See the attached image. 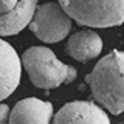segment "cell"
I'll return each instance as SVG.
<instances>
[{"instance_id": "obj_1", "label": "cell", "mask_w": 124, "mask_h": 124, "mask_svg": "<svg viewBox=\"0 0 124 124\" xmlns=\"http://www.w3.org/2000/svg\"><path fill=\"white\" fill-rule=\"evenodd\" d=\"M95 101L113 115L124 112V51L113 50L85 76Z\"/></svg>"}, {"instance_id": "obj_2", "label": "cell", "mask_w": 124, "mask_h": 124, "mask_svg": "<svg viewBox=\"0 0 124 124\" xmlns=\"http://www.w3.org/2000/svg\"><path fill=\"white\" fill-rule=\"evenodd\" d=\"M22 64L34 87L51 90L65 84L70 65H65L46 46H30L22 54Z\"/></svg>"}, {"instance_id": "obj_3", "label": "cell", "mask_w": 124, "mask_h": 124, "mask_svg": "<svg viewBox=\"0 0 124 124\" xmlns=\"http://www.w3.org/2000/svg\"><path fill=\"white\" fill-rule=\"evenodd\" d=\"M79 25L108 28L124 23V0H59Z\"/></svg>"}, {"instance_id": "obj_4", "label": "cell", "mask_w": 124, "mask_h": 124, "mask_svg": "<svg viewBox=\"0 0 124 124\" xmlns=\"http://www.w3.org/2000/svg\"><path fill=\"white\" fill-rule=\"evenodd\" d=\"M71 16L64 9L61 3H44L37 6L30 30L37 39L46 44H56L68 36L71 30Z\"/></svg>"}, {"instance_id": "obj_5", "label": "cell", "mask_w": 124, "mask_h": 124, "mask_svg": "<svg viewBox=\"0 0 124 124\" xmlns=\"http://www.w3.org/2000/svg\"><path fill=\"white\" fill-rule=\"evenodd\" d=\"M22 57L14 46L0 39V101L16 92L22 76Z\"/></svg>"}, {"instance_id": "obj_6", "label": "cell", "mask_w": 124, "mask_h": 124, "mask_svg": "<svg viewBox=\"0 0 124 124\" xmlns=\"http://www.w3.org/2000/svg\"><path fill=\"white\" fill-rule=\"evenodd\" d=\"M53 121L56 124L62 123H95L108 124L110 118L99 106L90 101H75L68 102L54 115Z\"/></svg>"}, {"instance_id": "obj_7", "label": "cell", "mask_w": 124, "mask_h": 124, "mask_svg": "<svg viewBox=\"0 0 124 124\" xmlns=\"http://www.w3.org/2000/svg\"><path fill=\"white\" fill-rule=\"evenodd\" d=\"M53 121V104L37 98H25L14 106L9 115V123L48 124Z\"/></svg>"}, {"instance_id": "obj_8", "label": "cell", "mask_w": 124, "mask_h": 124, "mask_svg": "<svg viewBox=\"0 0 124 124\" xmlns=\"http://www.w3.org/2000/svg\"><path fill=\"white\" fill-rule=\"evenodd\" d=\"M65 51L70 57L79 62L96 59L102 51V39L99 37L98 33L92 30L78 31L73 36H70Z\"/></svg>"}, {"instance_id": "obj_9", "label": "cell", "mask_w": 124, "mask_h": 124, "mask_svg": "<svg viewBox=\"0 0 124 124\" xmlns=\"http://www.w3.org/2000/svg\"><path fill=\"white\" fill-rule=\"evenodd\" d=\"M37 9V0H19L11 11L0 16V36H13L30 26Z\"/></svg>"}, {"instance_id": "obj_10", "label": "cell", "mask_w": 124, "mask_h": 124, "mask_svg": "<svg viewBox=\"0 0 124 124\" xmlns=\"http://www.w3.org/2000/svg\"><path fill=\"white\" fill-rule=\"evenodd\" d=\"M19 3V0H0V13H8Z\"/></svg>"}, {"instance_id": "obj_11", "label": "cell", "mask_w": 124, "mask_h": 124, "mask_svg": "<svg viewBox=\"0 0 124 124\" xmlns=\"http://www.w3.org/2000/svg\"><path fill=\"white\" fill-rule=\"evenodd\" d=\"M9 115H11L9 107H8L6 104H0V124L9 121Z\"/></svg>"}]
</instances>
